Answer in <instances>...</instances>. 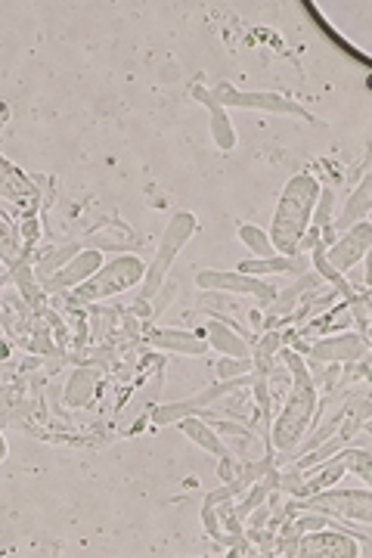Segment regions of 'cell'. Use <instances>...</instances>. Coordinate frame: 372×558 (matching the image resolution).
<instances>
[{
    "label": "cell",
    "instance_id": "6da1fadb",
    "mask_svg": "<svg viewBox=\"0 0 372 558\" xmlns=\"http://www.w3.org/2000/svg\"><path fill=\"white\" fill-rule=\"evenodd\" d=\"M279 357H283V363L292 372V394L286 400L283 413H279L276 425L270 428V447H276L283 459H292V450L301 444L304 431L310 428L317 413V382L295 351H279Z\"/></svg>",
    "mask_w": 372,
    "mask_h": 558
},
{
    "label": "cell",
    "instance_id": "7a4b0ae2",
    "mask_svg": "<svg viewBox=\"0 0 372 558\" xmlns=\"http://www.w3.org/2000/svg\"><path fill=\"white\" fill-rule=\"evenodd\" d=\"M320 196V183L310 174H298L286 183L279 205L273 211L270 224V245L276 255H298V242L310 230V217H314V205Z\"/></svg>",
    "mask_w": 372,
    "mask_h": 558
},
{
    "label": "cell",
    "instance_id": "3957f363",
    "mask_svg": "<svg viewBox=\"0 0 372 558\" xmlns=\"http://www.w3.org/2000/svg\"><path fill=\"white\" fill-rule=\"evenodd\" d=\"M196 227H199L196 217L186 214V211H180V214L171 217L168 227H165V233H162V239H159V248H155V258H152L149 270L143 273L140 301H137V304H146L155 292H159V286L168 279V273H171V267H174V261H177V255H180V248L193 239Z\"/></svg>",
    "mask_w": 372,
    "mask_h": 558
},
{
    "label": "cell",
    "instance_id": "277c9868",
    "mask_svg": "<svg viewBox=\"0 0 372 558\" xmlns=\"http://www.w3.org/2000/svg\"><path fill=\"white\" fill-rule=\"evenodd\" d=\"M143 261L134 258V255H121L115 258L112 264H103L97 273L72 292V301H100V298H109V295H118L124 289H134L143 283Z\"/></svg>",
    "mask_w": 372,
    "mask_h": 558
},
{
    "label": "cell",
    "instance_id": "5b68a950",
    "mask_svg": "<svg viewBox=\"0 0 372 558\" xmlns=\"http://www.w3.org/2000/svg\"><path fill=\"white\" fill-rule=\"evenodd\" d=\"M289 509H304V512H323L329 518L338 521H360L363 527H369L372 521V493L363 490H317L304 496V500L292 503Z\"/></svg>",
    "mask_w": 372,
    "mask_h": 558
},
{
    "label": "cell",
    "instance_id": "8992f818",
    "mask_svg": "<svg viewBox=\"0 0 372 558\" xmlns=\"http://www.w3.org/2000/svg\"><path fill=\"white\" fill-rule=\"evenodd\" d=\"M369 245H372V224L369 221H360L348 233H341L332 245H326L323 255H326V261H329L332 270L348 273V270H354V267H360L366 261Z\"/></svg>",
    "mask_w": 372,
    "mask_h": 558
},
{
    "label": "cell",
    "instance_id": "52a82bcc",
    "mask_svg": "<svg viewBox=\"0 0 372 558\" xmlns=\"http://www.w3.org/2000/svg\"><path fill=\"white\" fill-rule=\"evenodd\" d=\"M196 286L205 289V292H233V295H252L258 298L264 307L273 301V286L264 283V279H255V276H248V273H224V270H199L196 273Z\"/></svg>",
    "mask_w": 372,
    "mask_h": 558
},
{
    "label": "cell",
    "instance_id": "ba28073f",
    "mask_svg": "<svg viewBox=\"0 0 372 558\" xmlns=\"http://www.w3.org/2000/svg\"><path fill=\"white\" fill-rule=\"evenodd\" d=\"M245 382H248L245 376H242V379H221L217 385L205 388L202 394H196V397H190V400L165 403V407H159V410L152 413V422H155V425H168V422H180L183 416H199V413H205V410H214L217 400H224L230 391H236V388L245 385Z\"/></svg>",
    "mask_w": 372,
    "mask_h": 558
},
{
    "label": "cell",
    "instance_id": "9c48e42d",
    "mask_svg": "<svg viewBox=\"0 0 372 558\" xmlns=\"http://www.w3.org/2000/svg\"><path fill=\"white\" fill-rule=\"evenodd\" d=\"M0 199H7L10 205H16L19 217H35L41 202H44L35 180L25 177L16 165H10L4 155H0Z\"/></svg>",
    "mask_w": 372,
    "mask_h": 558
},
{
    "label": "cell",
    "instance_id": "30bf717a",
    "mask_svg": "<svg viewBox=\"0 0 372 558\" xmlns=\"http://www.w3.org/2000/svg\"><path fill=\"white\" fill-rule=\"evenodd\" d=\"M295 555L301 558H354L360 555L357 540L348 537L338 527H320V531H304V537H298L295 543Z\"/></svg>",
    "mask_w": 372,
    "mask_h": 558
},
{
    "label": "cell",
    "instance_id": "8fae6325",
    "mask_svg": "<svg viewBox=\"0 0 372 558\" xmlns=\"http://www.w3.org/2000/svg\"><path fill=\"white\" fill-rule=\"evenodd\" d=\"M211 97L221 106H236V109H264V112H279V115H298L304 121H310V112H304L301 106L276 97V93H242L233 90L230 84H217Z\"/></svg>",
    "mask_w": 372,
    "mask_h": 558
},
{
    "label": "cell",
    "instance_id": "7c38bea8",
    "mask_svg": "<svg viewBox=\"0 0 372 558\" xmlns=\"http://www.w3.org/2000/svg\"><path fill=\"white\" fill-rule=\"evenodd\" d=\"M314 363H360L369 357V341L360 332H345L335 338H320L307 348Z\"/></svg>",
    "mask_w": 372,
    "mask_h": 558
},
{
    "label": "cell",
    "instance_id": "4fadbf2b",
    "mask_svg": "<svg viewBox=\"0 0 372 558\" xmlns=\"http://www.w3.org/2000/svg\"><path fill=\"white\" fill-rule=\"evenodd\" d=\"M100 267H103V252H97V248H87V252H78L66 267L56 270L47 283H41V286L47 292H69V289H78L84 279H90Z\"/></svg>",
    "mask_w": 372,
    "mask_h": 558
},
{
    "label": "cell",
    "instance_id": "5bb4252c",
    "mask_svg": "<svg viewBox=\"0 0 372 558\" xmlns=\"http://www.w3.org/2000/svg\"><path fill=\"white\" fill-rule=\"evenodd\" d=\"M323 286V276L320 273H304L295 286H289L283 295H273V301L267 304V320H264V329L270 332L279 320H289L295 310L301 307V301L310 295V292H317Z\"/></svg>",
    "mask_w": 372,
    "mask_h": 558
},
{
    "label": "cell",
    "instance_id": "9a60e30c",
    "mask_svg": "<svg viewBox=\"0 0 372 558\" xmlns=\"http://www.w3.org/2000/svg\"><path fill=\"white\" fill-rule=\"evenodd\" d=\"M146 341L152 348L168 351V354H183V357H202L208 351V341L193 332H177V329H162V332H149Z\"/></svg>",
    "mask_w": 372,
    "mask_h": 558
},
{
    "label": "cell",
    "instance_id": "2e32d148",
    "mask_svg": "<svg viewBox=\"0 0 372 558\" xmlns=\"http://www.w3.org/2000/svg\"><path fill=\"white\" fill-rule=\"evenodd\" d=\"M193 97H196V100H202V103L208 106V112H211V137H214L217 149L230 152V149L236 146V134H233V124H230V118H227L224 106L217 103V100L211 97V93H208L205 87H196V90H193Z\"/></svg>",
    "mask_w": 372,
    "mask_h": 558
},
{
    "label": "cell",
    "instance_id": "e0dca14e",
    "mask_svg": "<svg viewBox=\"0 0 372 558\" xmlns=\"http://www.w3.org/2000/svg\"><path fill=\"white\" fill-rule=\"evenodd\" d=\"M180 431L186 434V438L190 441H196L205 453H211V456H217V459H224V456H230V450H227V444L217 438V431L208 425V422H202L199 416H183L180 422Z\"/></svg>",
    "mask_w": 372,
    "mask_h": 558
},
{
    "label": "cell",
    "instance_id": "ac0fdd59",
    "mask_svg": "<svg viewBox=\"0 0 372 558\" xmlns=\"http://www.w3.org/2000/svg\"><path fill=\"white\" fill-rule=\"evenodd\" d=\"M205 341H208L214 351H221L227 357H252V354H248V341L236 329H230L227 323H221V320H211L208 323Z\"/></svg>",
    "mask_w": 372,
    "mask_h": 558
},
{
    "label": "cell",
    "instance_id": "d6986e66",
    "mask_svg": "<svg viewBox=\"0 0 372 558\" xmlns=\"http://www.w3.org/2000/svg\"><path fill=\"white\" fill-rule=\"evenodd\" d=\"M307 261L304 255H273V258H255V261H242L239 273L248 276H267V273H304Z\"/></svg>",
    "mask_w": 372,
    "mask_h": 558
},
{
    "label": "cell",
    "instance_id": "ffe728a7",
    "mask_svg": "<svg viewBox=\"0 0 372 558\" xmlns=\"http://www.w3.org/2000/svg\"><path fill=\"white\" fill-rule=\"evenodd\" d=\"M25 261V242H22V233L19 227L10 221L7 214H0V264L7 270L19 267Z\"/></svg>",
    "mask_w": 372,
    "mask_h": 558
},
{
    "label": "cell",
    "instance_id": "44dd1931",
    "mask_svg": "<svg viewBox=\"0 0 372 558\" xmlns=\"http://www.w3.org/2000/svg\"><path fill=\"white\" fill-rule=\"evenodd\" d=\"M335 301H338V292L335 289H317V292H310L304 301H301V310H295L292 314V320L295 323H310L314 317H320V314H326L329 307H335Z\"/></svg>",
    "mask_w": 372,
    "mask_h": 558
},
{
    "label": "cell",
    "instance_id": "7402d4cb",
    "mask_svg": "<svg viewBox=\"0 0 372 558\" xmlns=\"http://www.w3.org/2000/svg\"><path fill=\"white\" fill-rule=\"evenodd\" d=\"M78 252H81V245H78V242H69V245L56 248V252H50V255H41V261L35 264V279H38V283H47V279H50L56 270L66 267Z\"/></svg>",
    "mask_w": 372,
    "mask_h": 558
},
{
    "label": "cell",
    "instance_id": "603a6c76",
    "mask_svg": "<svg viewBox=\"0 0 372 558\" xmlns=\"http://www.w3.org/2000/svg\"><path fill=\"white\" fill-rule=\"evenodd\" d=\"M93 391H97V372H93V369H78L72 376V382H69L66 403H72V407H84V403L93 397Z\"/></svg>",
    "mask_w": 372,
    "mask_h": 558
},
{
    "label": "cell",
    "instance_id": "cb8c5ba5",
    "mask_svg": "<svg viewBox=\"0 0 372 558\" xmlns=\"http://www.w3.org/2000/svg\"><path fill=\"white\" fill-rule=\"evenodd\" d=\"M279 345H283V335L279 332H267L261 341H258V348L252 354V366L261 372V376H270V369H273V357L279 354Z\"/></svg>",
    "mask_w": 372,
    "mask_h": 558
},
{
    "label": "cell",
    "instance_id": "d4e9b609",
    "mask_svg": "<svg viewBox=\"0 0 372 558\" xmlns=\"http://www.w3.org/2000/svg\"><path fill=\"white\" fill-rule=\"evenodd\" d=\"M239 239L252 248V252L258 255V258H273L276 252H273V245H270V239H267V233L264 230H258L255 224H239Z\"/></svg>",
    "mask_w": 372,
    "mask_h": 558
},
{
    "label": "cell",
    "instance_id": "484cf974",
    "mask_svg": "<svg viewBox=\"0 0 372 558\" xmlns=\"http://www.w3.org/2000/svg\"><path fill=\"white\" fill-rule=\"evenodd\" d=\"M332 211H335V193L332 190H323L320 186V196H317V205H314V217H310V224L314 230H329L332 227Z\"/></svg>",
    "mask_w": 372,
    "mask_h": 558
},
{
    "label": "cell",
    "instance_id": "4316f807",
    "mask_svg": "<svg viewBox=\"0 0 372 558\" xmlns=\"http://www.w3.org/2000/svg\"><path fill=\"white\" fill-rule=\"evenodd\" d=\"M10 276L16 279L19 292H22L31 304H38V279H35V267H31L28 261H22L19 267L10 270Z\"/></svg>",
    "mask_w": 372,
    "mask_h": 558
},
{
    "label": "cell",
    "instance_id": "83f0119b",
    "mask_svg": "<svg viewBox=\"0 0 372 558\" xmlns=\"http://www.w3.org/2000/svg\"><path fill=\"white\" fill-rule=\"evenodd\" d=\"M345 456V465H348V472H357V478L363 481V484H369L372 481V465H369V450H348V453H341Z\"/></svg>",
    "mask_w": 372,
    "mask_h": 558
},
{
    "label": "cell",
    "instance_id": "f1b7e54d",
    "mask_svg": "<svg viewBox=\"0 0 372 558\" xmlns=\"http://www.w3.org/2000/svg\"><path fill=\"white\" fill-rule=\"evenodd\" d=\"M174 298H177V283H174V279H165V283L159 286V292H155V295L149 298V304H152V307H149V317H152V320L162 317Z\"/></svg>",
    "mask_w": 372,
    "mask_h": 558
},
{
    "label": "cell",
    "instance_id": "f546056e",
    "mask_svg": "<svg viewBox=\"0 0 372 558\" xmlns=\"http://www.w3.org/2000/svg\"><path fill=\"white\" fill-rule=\"evenodd\" d=\"M252 369H255L252 366V357H230V360L217 363V376H221V379H242Z\"/></svg>",
    "mask_w": 372,
    "mask_h": 558
},
{
    "label": "cell",
    "instance_id": "4dcf8cb0",
    "mask_svg": "<svg viewBox=\"0 0 372 558\" xmlns=\"http://www.w3.org/2000/svg\"><path fill=\"white\" fill-rule=\"evenodd\" d=\"M7 456V441H4V434H0V459Z\"/></svg>",
    "mask_w": 372,
    "mask_h": 558
}]
</instances>
